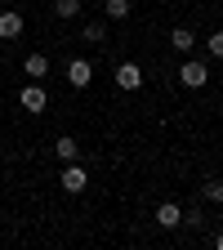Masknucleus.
Listing matches in <instances>:
<instances>
[{"label": "nucleus", "instance_id": "11", "mask_svg": "<svg viewBox=\"0 0 223 250\" xmlns=\"http://www.w3.org/2000/svg\"><path fill=\"white\" fill-rule=\"evenodd\" d=\"M81 41H89V45H103V41H107V27H103L99 18H94V22H85V27H81Z\"/></svg>", "mask_w": 223, "mask_h": 250}, {"label": "nucleus", "instance_id": "8", "mask_svg": "<svg viewBox=\"0 0 223 250\" xmlns=\"http://www.w3.org/2000/svg\"><path fill=\"white\" fill-rule=\"evenodd\" d=\"M170 49L192 54V49H197V31H192V27H174V31H170Z\"/></svg>", "mask_w": 223, "mask_h": 250}, {"label": "nucleus", "instance_id": "4", "mask_svg": "<svg viewBox=\"0 0 223 250\" xmlns=\"http://www.w3.org/2000/svg\"><path fill=\"white\" fill-rule=\"evenodd\" d=\"M85 183H89L85 166H76V161L62 166V192H67V197H81V192H85Z\"/></svg>", "mask_w": 223, "mask_h": 250}, {"label": "nucleus", "instance_id": "14", "mask_svg": "<svg viewBox=\"0 0 223 250\" xmlns=\"http://www.w3.org/2000/svg\"><path fill=\"white\" fill-rule=\"evenodd\" d=\"M130 9H134V0H107V5H103L107 18H130Z\"/></svg>", "mask_w": 223, "mask_h": 250}, {"label": "nucleus", "instance_id": "7", "mask_svg": "<svg viewBox=\"0 0 223 250\" xmlns=\"http://www.w3.org/2000/svg\"><path fill=\"white\" fill-rule=\"evenodd\" d=\"M156 224H161V228H183V206H174V201H161V206H156Z\"/></svg>", "mask_w": 223, "mask_h": 250}, {"label": "nucleus", "instance_id": "13", "mask_svg": "<svg viewBox=\"0 0 223 250\" xmlns=\"http://www.w3.org/2000/svg\"><path fill=\"white\" fill-rule=\"evenodd\" d=\"M54 14H58L62 22H72V18L81 14V0H54Z\"/></svg>", "mask_w": 223, "mask_h": 250}, {"label": "nucleus", "instance_id": "12", "mask_svg": "<svg viewBox=\"0 0 223 250\" xmlns=\"http://www.w3.org/2000/svg\"><path fill=\"white\" fill-rule=\"evenodd\" d=\"M201 197H205L210 206H223V179H205V183H201Z\"/></svg>", "mask_w": 223, "mask_h": 250}, {"label": "nucleus", "instance_id": "2", "mask_svg": "<svg viewBox=\"0 0 223 250\" xmlns=\"http://www.w3.org/2000/svg\"><path fill=\"white\" fill-rule=\"evenodd\" d=\"M18 103H22V112L41 116V112L49 107V94H45V85H41V81H27V85L18 89Z\"/></svg>", "mask_w": 223, "mask_h": 250}, {"label": "nucleus", "instance_id": "17", "mask_svg": "<svg viewBox=\"0 0 223 250\" xmlns=\"http://www.w3.org/2000/svg\"><path fill=\"white\" fill-rule=\"evenodd\" d=\"M214 250H223V232H214Z\"/></svg>", "mask_w": 223, "mask_h": 250}, {"label": "nucleus", "instance_id": "16", "mask_svg": "<svg viewBox=\"0 0 223 250\" xmlns=\"http://www.w3.org/2000/svg\"><path fill=\"white\" fill-rule=\"evenodd\" d=\"M201 224H205V210L201 206H187L183 210V228H201Z\"/></svg>", "mask_w": 223, "mask_h": 250}, {"label": "nucleus", "instance_id": "9", "mask_svg": "<svg viewBox=\"0 0 223 250\" xmlns=\"http://www.w3.org/2000/svg\"><path fill=\"white\" fill-rule=\"evenodd\" d=\"M22 72H27V81H41V76L49 72V58H45V54H27V58H22Z\"/></svg>", "mask_w": 223, "mask_h": 250}, {"label": "nucleus", "instance_id": "5", "mask_svg": "<svg viewBox=\"0 0 223 250\" xmlns=\"http://www.w3.org/2000/svg\"><path fill=\"white\" fill-rule=\"evenodd\" d=\"M89 81H94V62H89V58H72V62H67V85H72V89H85Z\"/></svg>", "mask_w": 223, "mask_h": 250}, {"label": "nucleus", "instance_id": "15", "mask_svg": "<svg viewBox=\"0 0 223 250\" xmlns=\"http://www.w3.org/2000/svg\"><path fill=\"white\" fill-rule=\"evenodd\" d=\"M205 54H210V58H223V27L205 36Z\"/></svg>", "mask_w": 223, "mask_h": 250}, {"label": "nucleus", "instance_id": "1", "mask_svg": "<svg viewBox=\"0 0 223 250\" xmlns=\"http://www.w3.org/2000/svg\"><path fill=\"white\" fill-rule=\"evenodd\" d=\"M179 85H187V89H205V85H210V67H205V58H183V67H179Z\"/></svg>", "mask_w": 223, "mask_h": 250}, {"label": "nucleus", "instance_id": "6", "mask_svg": "<svg viewBox=\"0 0 223 250\" xmlns=\"http://www.w3.org/2000/svg\"><path fill=\"white\" fill-rule=\"evenodd\" d=\"M22 27H27L22 14H18V9H5V14H0V41H18Z\"/></svg>", "mask_w": 223, "mask_h": 250}, {"label": "nucleus", "instance_id": "3", "mask_svg": "<svg viewBox=\"0 0 223 250\" xmlns=\"http://www.w3.org/2000/svg\"><path fill=\"white\" fill-rule=\"evenodd\" d=\"M112 81H116V89H125V94H134V89H143V67H139V62H116V72H112Z\"/></svg>", "mask_w": 223, "mask_h": 250}, {"label": "nucleus", "instance_id": "10", "mask_svg": "<svg viewBox=\"0 0 223 250\" xmlns=\"http://www.w3.org/2000/svg\"><path fill=\"white\" fill-rule=\"evenodd\" d=\"M54 152H58V161H62V166H67V161H76V156H81V143H76L72 134H58V143H54Z\"/></svg>", "mask_w": 223, "mask_h": 250}]
</instances>
